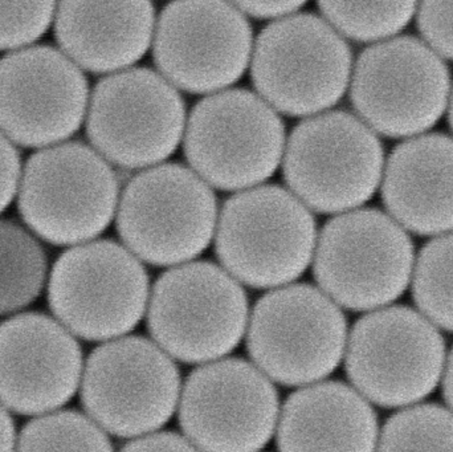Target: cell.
Returning <instances> with one entry per match:
<instances>
[{
	"mask_svg": "<svg viewBox=\"0 0 453 452\" xmlns=\"http://www.w3.org/2000/svg\"><path fill=\"white\" fill-rule=\"evenodd\" d=\"M119 180L95 149L66 141L40 149L21 172L18 209L27 228L58 247L95 241L119 207Z\"/></svg>",
	"mask_w": 453,
	"mask_h": 452,
	"instance_id": "obj_1",
	"label": "cell"
},
{
	"mask_svg": "<svg viewBox=\"0 0 453 452\" xmlns=\"http://www.w3.org/2000/svg\"><path fill=\"white\" fill-rule=\"evenodd\" d=\"M311 210L289 190L260 185L226 202L215 251L226 272L252 288L289 286L311 264L317 244Z\"/></svg>",
	"mask_w": 453,
	"mask_h": 452,
	"instance_id": "obj_2",
	"label": "cell"
},
{
	"mask_svg": "<svg viewBox=\"0 0 453 452\" xmlns=\"http://www.w3.org/2000/svg\"><path fill=\"white\" fill-rule=\"evenodd\" d=\"M282 170L288 188L308 209L343 214L361 209L382 183L385 151L359 117L329 111L293 129Z\"/></svg>",
	"mask_w": 453,
	"mask_h": 452,
	"instance_id": "obj_3",
	"label": "cell"
},
{
	"mask_svg": "<svg viewBox=\"0 0 453 452\" xmlns=\"http://www.w3.org/2000/svg\"><path fill=\"white\" fill-rule=\"evenodd\" d=\"M348 42L324 18L297 12L272 21L258 34L250 76L260 97L289 116H317L350 87Z\"/></svg>",
	"mask_w": 453,
	"mask_h": 452,
	"instance_id": "obj_4",
	"label": "cell"
},
{
	"mask_svg": "<svg viewBox=\"0 0 453 452\" xmlns=\"http://www.w3.org/2000/svg\"><path fill=\"white\" fill-rule=\"evenodd\" d=\"M313 257L322 292L351 310H377L399 299L417 260L409 233L378 209L330 219L317 236Z\"/></svg>",
	"mask_w": 453,
	"mask_h": 452,
	"instance_id": "obj_5",
	"label": "cell"
},
{
	"mask_svg": "<svg viewBox=\"0 0 453 452\" xmlns=\"http://www.w3.org/2000/svg\"><path fill=\"white\" fill-rule=\"evenodd\" d=\"M117 231L133 255L157 267L185 264L211 243L218 225L214 191L196 172L161 164L134 175L122 191Z\"/></svg>",
	"mask_w": 453,
	"mask_h": 452,
	"instance_id": "obj_6",
	"label": "cell"
},
{
	"mask_svg": "<svg viewBox=\"0 0 453 452\" xmlns=\"http://www.w3.org/2000/svg\"><path fill=\"white\" fill-rule=\"evenodd\" d=\"M47 288L58 323L88 341L125 336L149 305L145 267L127 247L109 239L66 249L53 264Z\"/></svg>",
	"mask_w": 453,
	"mask_h": 452,
	"instance_id": "obj_7",
	"label": "cell"
},
{
	"mask_svg": "<svg viewBox=\"0 0 453 452\" xmlns=\"http://www.w3.org/2000/svg\"><path fill=\"white\" fill-rule=\"evenodd\" d=\"M285 126L260 96L242 88L202 98L188 117L185 154L194 172L220 190H248L276 172Z\"/></svg>",
	"mask_w": 453,
	"mask_h": 452,
	"instance_id": "obj_8",
	"label": "cell"
},
{
	"mask_svg": "<svg viewBox=\"0 0 453 452\" xmlns=\"http://www.w3.org/2000/svg\"><path fill=\"white\" fill-rule=\"evenodd\" d=\"M248 300L236 279L211 262L161 275L148 305V328L162 350L188 364L214 363L242 341Z\"/></svg>",
	"mask_w": 453,
	"mask_h": 452,
	"instance_id": "obj_9",
	"label": "cell"
},
{
	"mask_svg": "<svg viewBox=\"0 0 453 452\" xmlns=\"http://www.w3.org/2000/svg\"><path fill=\"white\" fill-rule=\"evenodd\" d=\"M346 345L348 324L342 310L316 287H280L253 308L248 353L258 371L285 387L326 379L342 361Z\"/></svg>",
	"mask_w": 453,
	"mask_h": 452,
	"instance_id": "obj_10",
	"label": "cell"
},
{
	"mask_svg": "<svg viewBox=\"0 0 453 452\" xmlns=\"http://www.w3.org/2000/svg\"><path fill=\"white\" fill-rule=\"evenodd\" d=\"M346 373L357 392L382 408L420 402L446 368V342L427 318L385 307L359 318L346 345Z\"/></svg>",
	"mask_w": 453,
	"mask_h": 452,
	"instance_id": "obj_11",
	"label": "cell"
},
{
	"mask_svg": "<svg viewBox=\"0 0 453 452\" xmlns=\"http://www.w3.org/2000/svg\"><path fill=\"white\" fill-rule=\"evenodd\" d=\"M451 76L423 40L396 36L365 50L351 73V103L375 133L425 134L449 109Z\"/></svg>",
	"mask_w": 453,
	"mask_h": 452,
	"instance_id": "obj_12",
	"label": "cell"
},
{
	"mask_svg": "<svg viewBox=\"0 0 453 452\" xmlns=\"http://www.w3.org/2000/svg\"><path fill=\"white\" fill-rule=\"evenodd\" d=\"M185 129L182 96L153 69L109 74L90 96L88 138L106 161L124 169L161 165L177 150Z\"/></svg>",
	"mask_w": 453,
	"mask_h": 452,
	"instance_id": "obj_13",
	"label": "cell"
},
{
	"mask_svg": "<svg viewBox=\"0 0 453 452\" xmlns=\"http://www.w3.org/2000/svg\"><path fill=\"white\" fill-rule=\"evenodd\" d=\"M180 395V372L172 358L140 336L96 348L82 373L85 410L116 437L153 434L174 416Z\"/></svg>",
	"mask_w": 453,
	"mask_h": 452,
	"instance_id": "obj_14",
	"label": "cell"
},
{
	"mask_svg": "<svg viewBox=\"0 0 453 452\" xmlns=\"http://www.w3.org/2000/svg\"><path fill=\"white\" fill-rule=\"evenodd\" d=\"M252 37L247 16L234 3L173 2L156 24L154 60L175 87L190 93H217L247 71Z\"/></svg>",
	"mask_w": 453,
	"mask_h": 452,
	"instance_id": "obj_15",
	"label": "cell"
},
{
	"mask_svg": "<svg viewBox=\"0 0 453 452\" xmlns=\"http://www.w3.org/2000/svg\"><path fill=\"white\" fill-rule=\"evenodd\" d=\"M279 419V395L247 361L226 358L196 369L180 400V425L202 452H257Z\"/></svg>",
	"mask_w": 453,
	"mask_h": 452,
	"instance_id": "obj_16",
	"label": "cell"
},
{
	"mask_svg": "<svg viewBox=\"0 0 453 452\" xmlns=\"http://www.w3.org/2000/svg\"><path fill=\"white\" fill-rule=\"evenodd\" d=\"M89 88L58 48L32 45L0 58V132L15 145L66 142L87 119Z\"/></svg>",
	"mask_w": 453,
	"mask_h": 452,
	"instance_id": "obj_17",
	"label": "cell"
},
{
	"mask_svg": "<svg viewBox=\"0 0 453 452\" xmlns=\"http://www.w3.org/2000/svg\"><path fill=\"white\" fill-rule=\"evenodd\" d=\"M82 377V353L71 332L44 313L0 324V403L21 416H45L68 403Z\"/></svg>",
	"mask_w": 453,
	"mask_h": 452,
	"instance_id": "obj_18",
	"label": "cell"
},
{
	"mask_svg": "<svg viewBox=\"0 0 453 452\" xmlns=\"http://www.w3.org/2000/svg\"><path fill=\"white\" fill-rule=\"evenodd\" d=\"M382 198L407 233H453V137L425 133L394 149L385 165Z\"/></svg>",
	"mask_w": 453,
	"mask_h": 452,
	"instance_id": "obj_19",
	"label": "cell"
},
{
	"mask_svg": "<svg viewBox=\"0 0 453 452\" xmlns=\"http://www.w3.org/2000/svg\"><path fill=\"white\" fill-rule=\"evenodd\" d=\"M150 2H63L56 7L55 36L80 69L117 73L140 61L156 31Z\"/></svg>",
	"mask_w": 453,
	"mask_h": 452,
	"instance_id": "obj_20",
	"label": "cell"
},
{
	"mask_svg": "<svg viewBox=\"0 0 453 452\" xmlns=\"http://www.w3.org/2000/svg\"><path fill=\"white\" fill-rule=\"evenodd\" d=\"M378 421L366 398L342 382L293 393L277 427L280 452H375Z\"/></svg>",
	"mask_w": 453,
	"mask_h": 452,
	"instance_id": "obj_21",
	"label": "cell"
},
{
	"mask_svg": "<svg viewBox=\"0 0 453 452\" xmlns=\"http://www.w3.org/2000/svg\"><path fill=\"white\" fill-rule=\"evenodd\" d=\"M48 281L44 247L28 228L0 220V316L36 302Z\"/></svg>",
	"mask_w": 453,
	"mask_h": 452,
	"instance_id": "obj_22",
	"label": "cell"
},
{
	"mask_svg": "<svg viewBox=\"0 0 453 452\" xmlns=\"http://www.w3.org/2000/svg\"><path fill=\"white\" fill-rule=\"evenodd\" d=\"M412 292L425 318L453 332V233L436 236L418 255Z\"/></svg>",
	"mask_w": 453,
	"mask_h": 452,
	"instance_id": "obj_23",
	"label": "cell"
},
{
	"mask_svg": "<svg viewBox=\"0 0 453 452\" xmlns=\"http://www.w3.org/2000/svg\"><path fill=\"white\" fill-rule=\"evenodd\" d=\"M322 18L342 36L382 42L398 36L417 15L415 2H319Z\"/></svg>",
	"mask_w": 453,
	"mask_h": 452,
	"instance_id": "obj_24",
	"label": "cell"
},
{
	"mask_svg": "<svg viewBox=\"0 0 453 452\" xmlns=\"http://www.w3.org/2000/svg\"><path fill=\"white\" fill-rule=\"evenodd\" d=\"M15 452H113L100 426L77 411H53L29 422Z\"/></svg>",
	"mask_w": 453,
	"mask_h": 452,
	"instance_id": "obj_25",
	"label": "cell"
},
{
	"mask_svg": "<svg viewBox=\"0 0 453 452\" xmlns=\"http://www.w3.org/2000/svg\"><path fill=\"white\" fill-rule=\"evenodd\" d=\"M377 452H453V413L441 405L412 406L383 427Z\"/></svg>",
	"mask_w": 453,
	"mask_h": 452,
	"instance_id": "obj_26",
	"label": "cell"
},
{
	"mask_svg": "<svg viewBox=\"0 0 453 452\" xmlns=\"http://www.w3.org/2000/svg\"><path fill=\"white\" fill-rule=\"evenodd\" d=\"M53 2L0 3V50H26L55 21Z\"/></svg>",
	"mask_w": 453,
	"mask_h": 452,
	"instance_id": "obj_27",
	"label": "cell"
},
{
	"mask_svg": "<svg viewBox=\"0 0 453 452\" xmlns=\"http://www.w3.org/2000/svg\"><path fill=\"white\" fill-rule=\"evenodd\" d=\"M415 16L423 42L441 58L453 60V2L422 3Z\"/></svg>",
	"mask_w": 453,
	"mask_h": 452,
	"instance_id": "obj_28",
	"label": "cell"
},
{
	"mask_svg": "<svg viewBox=\"0 0 453 452\" xmlns=\"http://www.w3.org/2000/svg\"><path fill=\"white\" fill-rule=\"evenodd\" d=\"M21 161L15 143L0 132V214L18 196Z\"/></svg>",
	"mask_w": 453,
	"mask_h": 452,
	"instance_id": "obj_29",
	"label": "cell"
},
{
	"mask_svg": "<svg viewBox=\"0 0 453 452\" xmlns=\"http://www.w3.org/2000/svg\"><path fill=\"white\" fill-rule=\"evenodd\" d=\"M121 452H201L190 441L175 433H153L127 443Z\"/></svg>",
	"mask_w": 453,
	"mask_h": 452,
	"instance_id": "obj_30",
	"label": "cell"
},
{
	"mask_svg": "<svg viewBox=\"0 0 453 452\" xmlns=\"http://www.w3.org/2000/svg\"><path fill=\"white\" fill-rule=\"evenodd\" d=\"M244 15H250L258 19H274V21L280 19L288 18L301 12V8L305 5V2H295V0H277V2H236L234 3Z\"/></svg>",
	"mask_w": 453,
	"mask_h": 452,
	"instance_id": "obj_31",
	"label": "cell"
},
{
	"mask_svg": "<svg viewBox=\"0 0 453 452\" xmlns=\"http://www.w3.org/2000/svg\"><path fill=\"white\" fill-rule=\"evenodd\" d=\"M16 432L7 409L0 403V452H15Z\"/></svg>",
	"mask_w": 453,
	"mask_h": 452,
	"instance_id": "obj_32",
	"label": "cell"
},
{
	"mask_svg": "<svg viewBox=\"0 0 453 452\" xmlns=\"http://www.w3.org/2000/svg\"><path fill=\"white\" fill-rule=\"evenodd\" d=\"M443 393L446 397L447 403L452 409L453 413V349L449 355V360L446 361V368L443 373Z\"/></svg>",
	"mask_w": 453,
	"mask_h": 452,
	"instance_id": "obj_33",
	"label": "cell"
},
{
	"mask_svg": "<svg viewBox=\"0 0 453 452\" xmlns=\"http://www.w3.org/2000/svg\"><path fill=\"white\" fill-rule=\"evenodd\" d=\"M449 124H451V127L453 130V87L451 89V96H449Z\"/></svg>",
	"mask_w": 453,
	"mask_h": 452,
	"instance_id": "obj_34",
	"label": "cell"
}]
</instances>
